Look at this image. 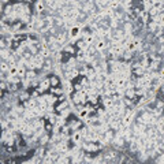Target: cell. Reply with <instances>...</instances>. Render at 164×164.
<instances>
[{
	"mask_svg": "<svg viewBox=\"0 0 164 164\" xmlns=\"http://www.w3.org/2000/svg\"><path fill=\"white\" fill-rule=\"evenodd\" d=\"M68 107V101L64 100V101H60V104H57L56 107H55V112L56 114H60V112L63 111V109H66Z\"/></svg>",
	"mask_w": 164,
	"mask_h": 164,
	"instance_id": "cell-4",
	"label": "cell"
},
{
	"mask_svg": "<svg viewBox=\"0 0 164 164\" xmlns=\"http://www.w3.org/2000/svg\"><path fill=\"white\" fill-rule=\"evenodd\" d=\"M51 81H49V77H46V78H44V79H41V82H40V86L37 87V90L40 92V94H44V93L46 92V90H49L51 89Z\"/></svg>",
	"mask_w": 164,
	"mask_h": 164,
	"instance_id": "cell-1",
	"label": "cell"
},
{
	"mask_svg": "<svg viewBox=\"0 0 164 164\" xmlns=\"http://www.w3.org/2000/svg\"><path fill=\"white\" fill-rule=\"evenodd\" d=\"M16 2H22V0H16Z\"/></svg>",
	"mask_w": 164,
	"mask_h": 164,
	"instance_id": "cell-9",
	"label": "cell"
},
{
	"mask_svg": "<svg viewBox=\"0 0 164 164\" xmlns=\"http://www.w3.org/2000/svg\"><path fill=\"white\" fill-rule=\"evenodd\" d=\"M71 139H73L75 144H79V141L84 139V138H82V134L79 133V130H77V131H73V134H71Z\"/></svg>",
	"mask_w": 164,
	"mask_h": 164,
	"instance_id": "cell-6",
	"label": "cell"
},
{
	"mask_svg": "<svg viewBox=\"0 0 164 164\" xmlns=\"http://www.w3.org/2000/svg\"><path fill=\"white\" fill-rule=\"evenodd\" d=\"M43 11H45V10H44V3L36 2L34 3V12H36V15H40Z\"/></svg>",
	"mask_w": 164,
	"mask_h": 164,
	"instance_id": "cell-5",
	"label": "cell"
},
{
	"mask_svg": "<svg viewBox=\"0 0 164 164\" xmlns=\"http://www.w3.org/2000/svg\"><path fill=\"white\" fill-rule=\"evenodd\" d=\"M63 51L64 52H67L68 55H75L77 53V51H78V48H77L74 44H68V45H66L64 48H63Z\"/></svg>",
	"mask_w": 164,
	"mask_h": 164,
	"instance_id": "cell-2",
	"label": "cell"
},
{
	"mask_svg": "<svg viewBox=\"0 0 164 164\" xmlns=\"http://www.w3.org/2000/svg\"><path fill=\"white\" fill-rule=\"evenodd\" d=\"M125 97L133 100V98L135 97V89H125Z\"/></svg>",
	"mask_w": 164,
	"mask_h": 164,
	"instance_id": "cell-7",
	"label": "cell"
},
{
	"mask_svg": "<svg viewBox=\"0 0 164 164\" xmlns=\"http://www.w3.org/2000/svg\"><path fill=\"white\" fill-rule=\"evenodd\" d=\"M2 4L4 5V4H10V0H2Z\"/></svg>",
	"mask_w": 164,
	"mask_h": 164,
	"instance_id": "cell-8",
	"label": "cell"
},
{
	"mask_svg": "<svg viewBox=\"0 0 164 164\" xmlns=\"http://www.w3.org/2000/svg\"><path fill=\"white\" fill-rule=\"evenodd\" d=\"M48 77H49V81H51L52 86H59V85H62V81H60V78L56 74H52V75H48Z\"/></svg>",
	"mask_w": 164,
	"mask_h": 164,
	"instance_id": "cell-3",
	"label": "cell"
}]
</instances>
